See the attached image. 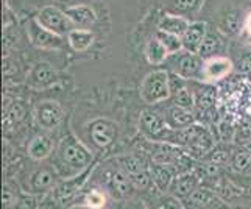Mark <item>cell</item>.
I'll return each mask as SVG.
<instances>
[{"label":"cell","mask_w":251,"mask_h":209,"mask_svg":"<svg viewBox=\"0 0 251 209\" xmlns=\"http://www.w3.org/2000/svg\"><path fill=\"white\" fill-rule=\"evenodd\" d=\"M169 56H170L169 50L166 49V46H164L156 36L147 42V46H145V58H147V61H149V64H151V66H161L164 63H167Z\"/></svg>","instance_id":"83f0119b"},{"label":"cell","mask_w":251,"mask_h":209,"mask_svg":"<svg viewBox=\"0 0 251 209\" xmlns=\"http://www.w3.org/2000/svg\"><path fill=\"white\" fill-rule=\"evenodd\" d=\"M59 181H61V175H59L55 164L41 161L36 162L33 169L21 172L17 184L24 192L46 197Z\"/></svg>","instance_id":"3957f363"},{"label":"cell","mask_w":251,"mask_h":209,"mask_svg":"<svg viewBox=\"0 0 251 209\" xmlns=\"http://www.w3.org/2000/svg\"><path fill=\"white\" fill-rule=\"evenodd\" d=\"M41 203H42V197L27 194L22 190L19 202H17L14 209H41Z\"/></svg>","instance_id":"d6a6232c"},{"label":"cell","mask_w":251,"mask_h":209,"mask_svg":"<svg viewBox=\"0 0 251 209\" xmlns=\"http://www.w3.org/2000/svg\"><path fill=\"white\" fill-rule=\"evenodd\" d=\"M223 50V39L217 31L209 30L206 34V38L203 39L200 49H198V55L203 59L212 58L220 55V52Z\"/></svg>","instance_id":"f1b7e54d"},{"label":"cell","mask_w":251,"mask_h":209,"mask_svg":"<svg viewBox=\"0 0 251 209\" xmlns=\"http://www.w3.org/2000/svg\"><path fill=\"white\" fill-rule=\"evenodd\" d=\"M234 67H236L234 61L225 55L207 58V59H204L200 81L207 83V84L220 83L232 74Z\"/></svg>","instance_id":"30bf717a"},{"label":"cell","mask_w":251,"mask_h":209,"mask_svg":"<svg viewBox=\"0 0 251 209\" xmlns=\"http://www.w3.org/2000/svg\"><path fill=\"white\" fill-rule=\"evenodd\" d=\"M239 19H237V14L236 13H231V14H226L222 19L220 22V30H223L226 34H234L239 31Z\"/></svg>","instance_id":"836d02e7"},{"label":"cell","mask_w":251,"mask_h":209,"mask_svg":"<svg viewBox=\"0 0 251 209\" xmlns=\"http://www.w3.org/2000/svg\"><path fill=\"white\" fill-rule=\"evenodd\" d=\"M147 206L150 209H187L186 202L170 192H159L154 190L151 194L142 195Z\"/></svg>","instance_id":"d6986e66"},{"label":"cell","mask_w":251,"mask_h":209,"mask_svg":"<svg viewBox=\"0 0 251 209\" xmlns=\"http://www.w3.org/2000/svg\"><path fill=\"white\" fill-rule=\"evenodd\" d=\"M67 44L74 52H86L94 44V33L89 28H72L66 36Z\"/></svg>","instance_id":"484cf974"},{"label":"cell","mask_w":251,"mask_h":209,"mask_svg":"<svg viewBox=\"0 0 251 209\" xmlns=\"http://www.w3.org/2000/svg\"><path fill=\"white\" fill-rule=\"evenodd\" d=\"M27 34L31 44L36 49L42 50H59L64 46V36L47 30L46 27L36 21V17L28 21L27 24Z\"/></svg>","instance_id":"8fae6325"},{"label":"cell","mask_w":251,"mask_h":209,"mask_svg":"<svg viewBox=\"0 0 251 209\" xmlns=\"http://www.w3.org/2000/svg\"><path fill=\"white\" fill-rule=\"evenodd\" d=\"M34 17H36V21L42 27L59 34V36H67L69 31L75 27L67 17L66 11H61L58 6L53 5H46L44 8H41L39 13Z\"/></svg>","instance_id":"9c48e42d"},{"label":"cell","mask_w":251,"mask_h":209,"mask_svg":"<svg viewBox=\"0 0 251 209\" xmlns=\"http://www.w3.org/2000/svg\"><path fill=\"white\" fill-rule=\"evenodd\" d=\"M122 205L125 206V209H150L149 206H147L142 195H139V194H136L134 197L128 198L126 202H124Z\"/></svg>","instance_id":"d590c367"},{"label":"cell","mask_w":251,"mask_h":209,"mask_svg":"<svg viewBox=\"0 0 251 209\" xmlns=\"http://www.w3.org/2000/svg\"><path fill=\"white\" fill-rule=\"evenodd\" d=\"M201 184H203V180L195 170H186V172L178 173L176 178L172 183L169 192L186 202Z\"/></svg>","instance_id":"9a60e30c"},{"label":"cell","mask_w":251,"mask_h":209,"mask_svg":"<svg viewBox=\"0 0 251 209\" xmlns=\"http://www.w3.org/2000/svg\"><path fill=\"white\" fill-rule=\"evenodd\" d=\"M187 208H200V209H226L229 205L217 194L214 187L203 184L186 200Z\"/></svg>","instance_id":"4fadbf2b"},{"label":"cell","mask_w":251,"mask_h":209,"mask_svg":"<svg viewBox=\"0 0 251 209\" xmlns=\"http://www.w3.org/2000/svg\"><path fill=\"white\" fill-rule=\"evenodd\" d=\"M56 80H58V71L50 63H47V61H39V63H36L27 75L28 88L36 89V91L50 88L51 84L56 83Z\"/></svg>","instance_id":"5bb4252c"},{"label":"cell","mask_w":251,"mask_h":209,"mask_svg":"<svg viewBox=\"0 0 251 209\" xmlns=\"http://www.w3.org/2000/svg\"><path fill=\"white\" fill-rule=\"evenodd\" d=\"M69 209H91L88 206H83V205H76V206H72V208H69ZM108 209H117V203H114L112 206H109Z\"/></svg>","instance_id":"74e56055"},{"label":"cell","mask_w":251,"mask_h":209,"mask_svg":"<svg viewBox=\"0 0 251 209\" xmlns=\"http://www.w3.org/2000/svg\"><path fill=\"white\" fill-rule=\"evenodd\" d=\"M229 165L232 167V170L237 173H248L251 170V155L244 149V147L239 145L231 152Z\"/></svg>","instance_id":"4dcf8cb0"},{"label":"cell","mask_w":251,"mask_h":209,"mask_svg":"<svg viewBox=\"0 0 251 209\" xmlns=\"http://www.w3.org/2000/svg\"><path fill=\"white\" fill-rule=\"evenodd\" d=\"M156 38L162 42L164 46H166V49L169 50L170 55H175V53H178V52L184 50L183 39H181V36H175V34H170V33L158 30L156 31Z\"/></svg>","instance_id":"1f68e13d"},{"label":"cell","mask_w":251,"mask_h":209,"mask_svg":"<svg viewBox=\"0 0 251 209\" xmlns=\"http://www.w3.org/2000/svg\"><path fill=\"white\" fill-rule=\"evenodd\" d=\"M170 95H172V89H170L169 71L158 69V71H153L144 77V80L139 86V97L145 104L154 106V104L169 102Z\"/></svg>","instance_id":"277c9868"},{"label":"cell","mask_w":251,"mask_h":209,"mask_svg":"<svg viewBox=\"0 0 251 209\" xmlns=\"http://www.w3.org/2000/svg\"><path fill=\"white\" fill-rule=\"evenodd\" d=\"M236 69L242 75H248V77L251 75V52H247V53H244L239 58Z\"/></svg>","instance_id":"e575fe53"},{"label":"cell","mask_w":251,"mask_h":209,"mask_svg":"<svg viewBox=\"0 0 251 209\" xmlns=\"http://www.w3.org/2000/svg\"><path fill=\"white\" fill-rule=\"evenodd\" d=\"M34 120L41 130L55 131L64 122V109L61 103L53 99L39 100L34 106Z\"/></svg>","instance_id":"ba28073f"},{"label":"cell","mask_w":251,"mask_h":209,"mask_svg":"<svg viewBox=\"0 0 251 209\" xmlns=\"http://www.w3.org/2000/svg\"><path fill=\"white\" fill-rule=\"evenodd\" d=\"M88 184L105 189L116 203H124L137 194L128 173L120 167L116 159L95 165Z\"/></svg>","instance_id":"7a4b0ae2"},{"label":"cell","mask_w":251,"mask_h":209,"mask_svg":"<svg viewBox=\"0 0 251 209\" xmlns=\"http://www.w3.org/2000/svg\"><path fill=\"white\" fill-rule=\"evenodd\" d=\"M66 14L76 28H89L97 22V13L89 5H74L66 8Z\"/></svg>","instance_id":"ffe728a7"},{"label":"cell","mask_w":251,"mask_h":209,"mask_svg":"<svg viewBox=\"0 0 251 209\" xmlns=\"http://www.w3.org/2000/svg\"><path fill=\"white\" fill-rule=\"evenodd\" d=\"M114 159L119 162V165L128 173V175H131V173H137L141 170H147L150 167V161L145 159V156H144L142 152L119 155V156H116Z\"/></svg>","instance_id":"d4e9b609"},{"label":"cell","mask_w":251,"mask_h":209,"mask_svg":"<svg viewBox=\"0 0 251 209\" xmlns=\"http://www.w3.org/2000/svg\"><path fill=\"white\" fill-rule=\"evenodd\" d=\"M55 149H56V139L51 136V131L42 130V131L30 137L25 152H27V156L33 162H41V161H47L55 153Z\"/></svg>","instance_id":"7c38bea8"},{"label":"cell","mask_w":251,"mask_h":209,"mask_svg":"<svg viewBox=\"0 0 251 209\" xmlns=\"http://www.w3.org/2000/svg\"><path fill=\"white\" fill-rule=\"evenodd\" d=\"M189 25H190V21L186 16L166 13L161 17V21L158 24V30L175 34V36H183L186 30L189 28Z\"/></svg>","instance_id":"603a6c76"},{"label":"cell","mask_w":251,"mask_h":209,"mask_svg":"<svg viewBox=\"0 0 251 209\" xmlns=\"http://www.w3.org/2000/svg\"><path fill=\"white\" fill-rule=\"evenodd\" d=\"M94 150L80 141L67 125L56 141V149L53 153V164L61 178H71L88 170L91 165H94Z\"/></svg>","instance_id":"6da1fadb"},{"label":"cell","mask_w":251,"mask_h":209,"mask_svg":"<svg viewBox=\"0 0 251 209\" xmlns=\"http://www.w3.org/2000/svg\"><path fill=\"white\" fill-rule=\"evenodd\" d=\"M242 147H244V149L251 155V139H250V141H247V142H244V144H242Z\"/></svg>","instance_id":"ab89813d"},{"label":"cell","mask_w":251,"mask_h":209,"mask_svg":"<svg viewBox=\"0 0 251 209\" xmlns=\"http://www.w3.org/2000/svg\"><path fill=\"white\" fill-rule=\"evenodd\" d=\"M203 3L204 0H166L164 6H166L167 13L181 14L187 17V14H194L200 11Z\"/></svg>","instance_id":"f546056e"},{"label":"cell","mask_w":251,"mask_h":209,"mask_svg":"<svg viewBox=\"0 0 251 209\" xmlns=\"http://www.w3.org/2000/svg\"><path fill=\"white\" fill-rule=\"evenodd\" d=\"M167 63L172 74L184 78V80L192 81V80H200L204 59L198 53H195V52L181 50L175 55H170Z\"/></svg>","instance_id":"5b68a950"},{"label":"cell","mask_w":251,"mask_h":209,"mask_svg":"<svg viewBox=\"0 0 251 209\" xmlns=\"http://www.w3.org/2000/svg\"><path fill=\"white\" fill-rule=\"evenodd\" d=\"M117 209H125V206L122 203H117Z\"/></svg>","instance_id":"60d3db41"},{"label":"cell","mask_w":251,"mask_h":209,"mask_svg":"<svg viewBox=\"0 0 251 209\" xmlns=\"http://www.w3.org/2000/svg\"><path fill=\"white\" fill-rule=\"evenodd\" d=\"M164 119L167 120V124L173 130H179V128H186L189 125H192L197 122V116L194 109H187V108H181L176 104L172 103V106L166 109V114Z\"/></svg>","instance_id":"44dd1931"},{"label":"cell","mask_w":251,"mask_h":209,"mask_svg":"<svg viewBox=\"0 0 251 209\" xmlns=\"http://www.w3.org/2000/svg\"><path fill=\"white\" fill-rule=\"evenodd\" d=\"M226 209H251V208L244 206V205H231V206H228Z\"/></svg>","instance_id":"f35d334b"},{"label":"cell","mask_w":251,"mask_h":209,"mask_svg":"<svg viewBox=\"0 0 251 209\" xmlns=\"http://www.w3.org/2000/svg\"><path fill=\"white\" fill-rule=\"evenodd\" d=\"M114 203L116 202L109 197V194L106 192L105 189H101L99 186H92V184H91V187L83 190L81 197L78 198V202H76V205L88 206L91 209H108L109 206H112Z\"/></svg>","instance_id":"ac0fdd59"},{"label":"cell","mask_w":251,"mask_h":209,"mask_svg":"<svg viewBox=\"0 0 251 209\" xmlns=\"http://www.w3.org/2000/svg\"><path fill=\"white\" fill-rule=\"evenodd\" d=\"M189 80H184L175 74L170 75V103L176 104L181 108H187V109H194L195 108V97H194V91L192 86L187 83Z\"/></svg>","instance_id":"2e32d148"},{"label":"cell","mask_w":251,"mask_h":209,"mask_svg":"<svg viewBox=\"0 0 251 209\" xmlns=\"http://www.w3.org/2000/svg\"><path fill=\"white\" fill-rule=\"evenodd\" d=\"M207 31H209V28H207L206 22H190L189 28L186 30L183 36H181L184 50L198 53V49H200L203 39L206 38Z\"/></svg>","instance_id":"7402d4cb"},{"label":"cell","mask_w":251,"mask_h":209,"mask_svg":"<svg viewBox=\"0 0 251 209\" xmlns=\"http://www.w3.org/2000/svg\"><path fill=\"white\" fill-rule=\"evenodd\" d=\"M139 128L144 136L150 141L158 142H170L173 128L167 124V120L156 109L145 108L139 117Z\"/></svg>","instance_id":"8992f818"},{"label":"cell","mask_w":251,"mask_h":209,"mask_svg":"<svg viewBox=\"0 0 251 209\" xmlns=\"http://www.w3.org/2000/svg\"><path fill=\"white\" fill-rule=\"evenodd\" d=\"M190 86H192L194 97H195V108L198 111H204V112L209 111L214 106V102H215V89H212L211 86H207V83L195 84L190 81Z\"/></svg>","instance_id":"4316f807"},{"label":"cell","mask_w":251,"mask_h":209,"mask_svg":"<svg viewBox=\"0 0 251 209\" xmlns=\"http://www.w3.org/2000/svg\"><path fill=\"white\" fill-rule=\"evenodd\" d=\"M27 116V108L21 100H5L3 104V127L5 130H11L13 127L19 125Z\"/></svg>","instance_id":"cb8c5ba5"},{"label":"cell","mask_w":251,"mask_h":209,"mask_svg":"<svg viewBox=\"0 0 251 209\" xmlns=\"http://www.w3.org/2000/svg\"><path fill=\"white\" fill-rule=\"evenodd\" d=\"M186 172L175 164H161V162H150V173L153 184L159 192H169L173 180L178 173Z\"/></svg>","instance_id":"e0dca14e"},{"label":"cell","mask_w":251,"mask_h":209,"mask_svg":"<svg viewBox=\"0 0 251 209\" xmlns=\"http://www.w3.org/2000/svg\"><path fill=\"white\" fill-rule=\"evenodd\" d=\"M244 30H245V33H247V36L251 39V10L247 13L245 19H244Z\"/></svg>","instance_id":"8d00e7d4"},{"label":"cell","mask_w":251,"mask_h":209,"mask_svg":"<svg viewBox=\"0 0 251 209\" xmlns=\"http://www.w3.org/2000/svg\"><path fill=\"white\" fill-rule=\"evenodd\" d=\"M88 137L94 149L105 152L117 141L119 125L108 117H95L88 124Z\"/></svg>","instance_id":"52a82bcc"}]
</instances>
